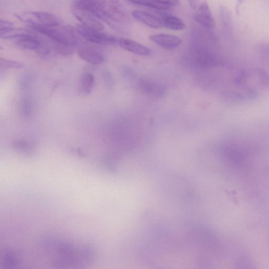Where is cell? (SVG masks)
<instances>
[{
  "mask_svg": "<svg viewBox=\"0 0 269 269\" xmlns=\"http://www.w3.org/2000/svg\"><path fill=\"white\" fill-rule=\"evenodd\" d=\"M76 30L80 37L92 43L103 45L118 44L119 39L104 33L102 31L84 27L81 24Z\"/></svg>",
  "mask_w": 269,
  "mask_h": 269,
  "instance_id": "3957f363",
  "label": "cell"
},
{
  "mask_svg": "<svg viewBox=\"0 0 269 269\" xmlns=\"http://www.w3.org/2000/svg\"><path fill=\"white\" fill-rule=\"evenodd\" d=\"M16 149L24 153H30L32 151V148L30 144L24 142H18L16 144Z\"/></svg>",
  "mask_w": 269,
  "mask_h": 269,
  "instance_id": "d6986e66",
  "label": "cell"
},
{
  "mask_svg": "<svg viewBox=\"0 0 269 269\" xmlns=\"http://www.w3.org/2000/svg\"><path fill=\"white\" fill-rule=\"evenodd\" d=\"M118 45L124 50L140 56H149L152 54L150 48L132 40L119 39Z\"/></svg>",
  "mask_w": 269,
  "mask_h": 269,
  "instance_id": "9c48e42d",
  "label": "cell"
},
{
  "mask_svg": "<svg viewBox=\"0 0 269 269\" xmlns=\"http://www.w3.org/2000/svg\"><path fill=\"white\" fill-rule=\"evenodd\" d=\"M31 28L50 40L57 50L62 54L71 53L79 42V35L76 29L60 24L52 27L33 26Z\"/></svg>",
  "mask_w": 269,
  "mask_h": 269,
  "instance_id": "7a4b0ae2",
  "label": "cell"
},
{
  "mask_svg": "<svg viewBox=\"0 0 269 269\" xmlns=\"http://www.w3.org/2000/svg\"><path fill=\"white\" fill-rule=\"evenodd\" d=\"M190 7L193 9H196L199 7L198 0H188Z\"/></svg>",
  "mask_w": 269,
  "mask_h": 269,
  "instance_id": "7402d4cb",
  "label": "cell"
},
{
  "mask_svg": "<svg viewBox=\"0 0 269 269\" xmlns=\"http://www.w3.org/2000/svg\"><path fill=\"white\" fill-rule=\"evenodd\" d=\"M143 87L146 92L156 95H162L165 91V89L163 85L149 83V82H144Z\"/></svg>",
  "mask_w": 269,
  "mask_h": 269,
  "instance_id": "9a60e30c",
  "label": "cell"
},
{
  "mask_svg": "<svg viewBox=\"0 0 269 269\" xmlns=\"http://www.w3.org/2000/svg\"><path fill=\"white\" fill-rule=\"evenodd\" d=\"M0 66L4 69H19L23 68V65L17 61L2 58Z\"/></svg>",
  "mask_w": 269,
  "mask_h": 269,
  "instance_id": "e0dca14e",
  "label": "cell"
},
{
  "mask_svg": "<svg viewBox=\"0 0 269 269\" xmlns=\"http://www.w3.org/2000/svg\"><path fill=\"white\" fill-rule=\"evenodd\" d=\"M75 8L88 12L115 27L128 19L125 8L118 0H77Z\"/></svg>",
  "mask_w": 269,
  "mask_h": 269,
  "instance_id": "6da1fadb",
  "label": "cell"
},
{
  "mask_svg": "<svg viewBox=\"0 0 269 269\" xmlns=\"http://www.w3.org/2000/svg\"><path fill=\"white\" fill-rule=\"evenodd\" d=\"M14 28L13 24L12 23L2 20L0 22V31H4Z\"/></svg>",
  "mask_w": 269,
  "mask_h": 269,
  "instance_id": "44dd1931",
  "label": "cell"
},
{
  "mask_svg": "<svg viewBox=\"0 0 269 269\" xmlns=\"http://www.w3.org/2000/svg\"><path fill=\"white\" fill-rule=\"evenodd\" d=\"M131 16L137 21L152 29H158L164 27L162 19L149 12L136 10L131 12Z\"/></svg>",
  "mask_w": 269,
  "mask_h": 269,
  "instance_id": "ba28073f",
  "label": "cell"
},
{
  "mask_svg": "<svg viewBox=\"0 0 269 269\" xmlns=\"http://www.w3.org/2000/svg\"><path fill=\"white\" fill-rule=\"evenodd\" d=\"M150 39L157 45L168 50H175L182 43V41L178 36L169 34L152 35L150 36Z\"/></svg>",
  "mask_w": 269,
  "mask_h": 269,
  "instance_id": "8992f818",
  "label": "cell"
},
{
  "mask_svg": "<svg viewBox=\"0 0 269 269\" xmlns=\"http://www.w3.org/2000/svg\"><path fill=\"white\" fill-rule=\"evenodd\" d=\"M78 54L82 59L92 64H100L105 61L103 53L98 49L92 47L80 48Z\"/></svg>",
  "mask_w": 269,
  "mask_h": 269,
  "instance_id": "30bf717a",
  "label": "cell"
},
{
  "mask_svg": "<svg viewBox=\"0 0 269 269\" xmlns=\"http://www.w3.org/2000/svg\"><path fill=\"white\" fill-rule=\"evenodd\" d=\"M16 40V45L23 50L40 51L42 48L40 41L30 34L22 35Z\"/></svg>",
  "mask_w": 269,
  "mask_h": 269,
  "instance_id": "8fae6325",
  "label": "cell"
},
{
  "mask_svg": "<svg viewBox=\"0 0 269 269\" xmlns=\"http://www.w3.org/2000/svg\"><path fill=\"white\" fill-rule=\"evenodd\" d=\"M95 84L94 76L90 72L84 73L80 82V90L82 93L90 94L92 92Z\"/></svg>",
  "mask_w": 269,
  "mask_h": 269,
  "instance_id": "4fadbf2b",
  "label": "cell"
},
{
  "mask_svg": "<svg viewBox=\"0 0 269 269\" xmlns=\"http://www.w3.org/2000/svg\"><path fill=\"white\" fill-rule=\"evenodd\" d=\"M221 17L223 25L225 28L226 31L229 34H231L233 31V25H232V18L230 12L225 7L221 8Z\"/></svg>",
  "mask_w": 269,
  "mask_h": 269,
  "instance_id": "5bb4252c",
  "label": "cell"
},
{
  "mask_svg": "<svg viewBox=\"0 0 269 269\" xmlns=\"http://www.w3.org/2000/svg\"><path fill=\"white\" fill-rule=\"evenodd\" d=\"M194 19L203 27L210 30H214L216 23L211 10L206 3H202L195 11Z\"/></svg>",
  "mask_w": 269,
  "mask_h": 269,
  "instance_id": "5b68a950",
  "label": "cell"
},
{
  "mask_svg": "<svg viewBox=\"0 0 269 269\" xmlns=\"http://www.w3.org/2000/svg\"><path fill=\"white\" fill-rule=\"evenodd\" d=\"M76 18L81 22V25L89 28L103 31V24L89 12L74 8L73 10Z\"/></svg>",
  "mask_w": 269,
  "mask_h": 269,
  "instance_id": "52a82bcc",
  "label": "cell"
},
{
  "mask_svg": "<svg viewBox=\"0 0 269 269\" xmlns=\"http://www.w3.org/2000/svg\"><path fill=\"white\" fill-rule=\"evenodd\" d=\"M4 262L6 267L13 268L17 265L18 261L15 254L8 252L4 256Z\"/></svg>",
  "mask_w": 269,
  "mask_h": 269,
  "instance_id": "ac0fdd59",
  "label": "cell"
},
{
  "mask_svg": "<svg viewBox=\"0 0 269 269\" xmlns=\"http://www.w3.org/2000/svg\"><path fill=\"white\" fill-rule=\"evenodd\" d=\"M164 27L173 31H182L185 29V24L179 18L166 15L162 19Z\"/></svg>",
  "mask_w": 269,
  "mask_h": 269,
  "instance_id": "7c38bea8",
  "label": "cell"
},
{
  "mask_svg": "<svg viewBox=\"0 0 269 269\" xmlns=\"http://www.w3.org/2000/svg\"><path fill=\"white\" fill-rule=\"evenodd\" d=\"M126 1L131 4L148 7L158 10H165L168 9L163 6L153 2L152 0H126Z\"/></svg>",
  "mask_w": 269,
  "mask_h": 269,
  "instance_id": "2e32d148",
  "label": "cell"
},
{
  "mask_svg": "<svg viewBox=\"0 0 269 269\" xmlns=\"http://www.w3.org/2000/svg\"><path fill=\"white\" fill-rule=\"evenodd\" d=\"M152 1L167 9L175 6L179 3L178 0H152Z\"/></svg>",
  "mask_w": 269,
  "mask_h": 269,
  "instance_id": "ffe728a7",
  "label": "cell"
},
{
  "mask_svg": "<svg viewBox=\"0 0 269 269\" xmlns=\"http://www.w3.org/2000/svg\"><path fill=\"white\" fill-rule=\"evenodd\" d=\"M21 20L27 22L30 27L33 26H56L60 24L58 18L48 12L38 11L32 12L19 16Z\"/></svg>",
  "mask_w": 269,
  "mask_h": 269,
  "instance_id": "277c9868",
  "label": "cell"
},
{
  "mask_svg": "<svg viewBox=\"0 0 269 269\" xmlns=\"http://www.w3.org/2000/svg\"><path fill=\"white\" fill-rule=\"evenodd\" d=\"M244 3V0H237L236 11L237 14H239L240 12V8Z\"/></svg>",
  "mask_w": 269,
  "mask_h": 269,
  "instance_id": "603a6c76",
  "label": "cell"
}]
</instances>
